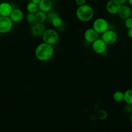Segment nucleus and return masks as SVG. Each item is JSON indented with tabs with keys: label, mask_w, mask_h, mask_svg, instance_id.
<instances>
[{
	"label": "nucleus",
	"mask_w": 132,
	"mask_h": 132,
	"mask_svg": "<svg viewBox=\"0 0 132 132\" xmlns=\"http://www.w3.org/2000/svg\"><path fill=\"white\" fill-rule=\"evenodd\" d=\"M53 46L44 42L40 43L35 49L36 57L40 61H47L50 60L54 55Z\"/></svg>",
	"instance_id": "obj_1"
},
{
	"label": "nucleus",
	"mask_w": 132,
	"mask_h": 132,
	"mask_svg": "<svg viewBox=\"0 0 132 132\" xmlns=\"http://www.w3.org/2000/svg\"><path fill=\"white\" fill-rule=\"evenodd\" d=\"M94 14L93 8L88 4L78 6L76 10V16L81 22H88L90 21Z\"/></svg>",
	"instance_id": "obj_2"
},
{
	"label": "nucleus",
	"mask_w": 132,
	"mask_h": 132,
	"mask_svg": "<svg viewBox=\"0 0 132 132\" xmlns=\"http://www.w3.org/2000/svg\"><path fill=\"white\" fill-rule=\"evenodd\" d=\"M43 42L52 46L56 44L59 39V35L58 31L52 28L46 29L42 36Z\"/></svg>",
	"instance_id": "obj_3"
},
{
	"label": "nucleus",
	"mask_w": 132,
	"mask_h": 132,
	"mask_svg": "<svg viewBox=\"0 0 132 132\" xmlns=\"http://www.w3.org/2000/svg\"><path fill=\"white\" fill-rule=\"evenodd\" d=\"M109 24L107 20L103 18H98L93 22L92 28L98 34H102L109 29Z\"/></svg>",
	"instance_id": "obj_4"
},
{
	"label": "nucleus",
	"mask_w": 132,
	"mask_h": 132,
	"mask_svg": "<svg viewBox=\"0 0 132 132\" xmlns=\"http://www.w3.org/2000/svg\"><path fill=\"white\" fill-rule=\"evenodd\" d=\"M101 39L107 45H112L117 42L118 36L114 30L109 29L102 34Z\"/></svg>",
	"instance_id": "obj_5"
},
{
	"label": "nucleus",
	"mask_w": 132,
	"mask_h": 132,
	"mask_svg": "<svg viewBox=\"0 0 132 132\" xmlns=\"http://www.w3.org/2000/svg\"><path fill=\"white\" fill-rule=\"evenodd\" d=\"M13 27V22L9 16H0V33L7 34L10 32Z\"/></svg>",
	"instance_id": "obj_6"
},
{
	"label": "nucleus",
	"mask_w": 132,
	"mask_h": 132,
	"mask_svg": "<svg viewBox=\"0 0 132 132\" xmlns=\"http://www.w3.org/2000/svg\"><path fill=\"white\" fill-rule=\"evenodd\" d=\"M92 48L95 53L103 55L107 51V45L101 38H97L92 43Z\"/></svg>",
	"instance_id": "obj_7"
},
{
	"label": "nucleus",
	"mask_w": 132,
	"mask_h": 132,
	"mask_svg": "<svg viewBox=\"0 0 132 132\" xmlns=\"http://www.w3.org/2000/svg\"><path fill=\"white\" fill-rule=\"evenodd\" d=\"M46 29V27L43 23L35 22L32 24L30 28V32L34 37H42Z\"/></svg>",
	"instance_id": "obj_8"
},
{
	"label": "nucleus",
	"mask_w": 132,
	"mask_h": 132,
	"mask_svg": "<svg viewBox=\"0 0 132 132\" xmlns=\"http://www.w3.org/2000/svg\"><path fill=\"white\" fill-rule=\"evenodd\" d=\"M121 5L116 0H109L106 5V11L110 14H118Z\"/></svg>",
	"instance_id": "obj_9"
},
{
	"label": "nucleus",
	"mask_w": 132,
	"mask_h": 132,
	"mask_svg": "<svg viewBox=\"0 0 132 132\" xmlns=\"http://www.w3.org/2000/svg\"><path fill=\"white\" fill-rule=\"evenodd\" d=\"M98 35L99 34L93 28H89L85 31L84 38L86 42L92 43L98 38Z\"/></svg>",
	"instance_id": "obj_10"
},
{
	"label": "nucleus",
	"mask_w": 132,
	"mask_h": 132,
	"mask_svg": "<svg viewBox=\"0 0 132 132\" xmlns=\"http://www.w3.org/2000/svg\"><path fill=\"white\" fill-rule=\"evenodd\" d=\"M13 8L12 5L7 2L0 3V16H9Z\"/></svg>",
	"instance_id": "obj_11"
},
{
	"label": "nucleus",
	"mask_w": 132,
	"mask_h": 132,
	"mask_svg": "<svg viewBox=\"0 0 132 132\" xmlns=\"http://www.w3.org/2000/svg\"><path fill=\"white\" fill-rule=\"evenodd\" d=\"M9 17L13 23H19L23 20L24 18V13L22 10L15 8L13 9Z\"/></svg>",
	"instance_id": "obj_12"
},
{
	"label": "nucleus",
	"mask_w": 132,
	"mask_h": 132,
	"mask_svg": "<svg viewBox=\"0 0 132 132\" xmlns=\"http://www.w3.org/2000/svg\"><path fill=\"white\" fill-rule=\"evenodd\" d=\"M131 8L126 5H121L118 14L119 16L123 20H125L131 16Z\"/></svg>",
	"instance_id": "obj_13"
},
{
	"label": "nucleus",
	"mask_w": 132,
	"mask_h": 132,
	"mask_svg": "<svg viewBox=\"0 0 132 132\" xmlns=\"http://www.w3.org/2000/svg\"><path fill=\"white\" fill-rule=\"evenodd\" d=\"M53 5L52 0H40L38 4L39 10L47 13L52 10Z\"/></svg>",
	"instance_id": "obj_14"
},
{
	"label": "nucleus",
	"mask_w": 132,
	"mask_h": 132,
	"mask_svg": "<svg viewBox=\"0 0 132 132\" xmlns=\"http://www.w3.org/2000/svg\"><path fill=\"white\" fill-rule=\"evenodd\" d=\"M35 15V21L38 23H44L47 21V13L41 10H38Z\"/></svg>",
	"instance_id": "obj_15"
},
{
	"label": "nucleus",
	"mask_w": 132,
	"mask_h": 132,
	"mask_svg": "<svg viewBox=\"0 0 132 132\" xmlns=\"http://www.w3.org/2000/svg\"><path fill=\"white\" fill-rule=\"evenodd\" d=\"M124 101L126 104H132V89H128L124 92Z\"/></svg>",
	"instance_id": "obj_16"
},
{
	"label": "nucleus",
	"mask_w": 132,
	"mask_h": 132,
	"mask_svg": "<svg viewBox=\"0 0 132 132\" xmlns=\"http://www.w3.org/2000/svg\"><path fill=\"white\" fill-rule=\"evenodd\" d=\"M26 10L29 13H35L39 10L38 5L32 2H30L27 4Z\"/></svg>",
	"instance_id": "obj_17"
},
{
	"label": "nucleus",
	"mask_w": 132,
	"mask_h": 132,
	"mask_svg": "<svg viewBox=\"0 0 132 132\" xmlns=\"http://www.w3.org/2000/svg\"><path fill=\"white\" fill-rule=\"evenodd\" d=\"M112 97L114 101L121 102L124 101V92L121 91H117L113 93Z\"/></svg>",
	"instance_id": "obj_18"
},
{
	"label": "nucleus",
	"mask_w": 132,
	"mask_h": 132,
	"mask_svg": "<svg viewBox=\"0 0 132 132\" xmlns=\"http://www.w3.org/2000/svg\"><path fill=\"white\" fill-rule=\"evenodd\" d=\"M51 24L53 25L54 27L58 29L62 26L63 21L61 18L59 16H58L54 18L51 22Z\"/></svg>",
	"instance_id": "obj_19"
},
{
	"label": "nucleus",
	"mask_w": 132,
	"mask_h": 132,
	"mask_svg": "<svg viewBox=\"0 0 132 132\" xmlns=\"http://www.w3.org/2000/svg\"><path fill=\"white\" fill-rule=\"evenodd\" d=\"M108 114L106 110L104 109H100L97 111V117L100 120H104L107 117Z\"/></svg>",
	"instance_id": "obj_20"
},
{
	"label": "nucleus",
	"mask_w": 132,
	"mask_h": 132,
	"mask_svg": "<svg viewBox=\"0 0 132 132\" xmlns=\"http://www.w3.org/2000/svg\"><path fill=\"white\" fill-rule=\"evenodd\" d=\"M46 13H47V21L50 23L54 18L59 16V14L57 12L53 11L52 10L47 12Z\"/></svg>",
	"instance_id": "obj_21"
},
{
	"label": "nucleus",
	"mask_w": 132,
	"mask_h": 132,
	"mask_svg": "<svg viewBox=\"0 0 132 132\" xmlns=\"http://www.w3.org/2000/svg\"><path fill=\"white\" fill-rule=\"evenodd\" d=\"M26 21L30 24H34L36 22L35 21V13H29L26 15Z\"/></svg>",
	"instance_id": "obj_22"
},
{
	"label": "nucleus",
	"mask_w": 132,
	"mask_h": 132,
	"mask_svg": "<svg viewBox=\"0 0 132 132\" xmlns=\"http://www.w3.org/2000/svg\"><path fill=\"white\" fill-rule=\"evenodd\" d=\"M125 26L127 29L132 28V17L130 16L125 20L124 21Z\"/></svg>",
	"instance_id": "obj_23"
},
{
	"label": "nucleus",
	"mask_w": 132,
	"mask_h": 132,
	"mask_svg": "<svg viewBox=\"0 0 132 132\" xmlns=\"http://www.w3.org/2000/svg\"><path fill=\"white\" fill-rule=\"evenodd\" d=\"M124 111L128 113H131L132 112V104H126L124 107Z\"/></svg>",
	"instance_id": "obj_24"
},
{
	"label": "nucleus",
	"mask_w": 132,
	"mask_h": 132,
	"mask_svg": "<svg viewBox=\"0 0 132 132\" xmlns=\"http://www.w3.org/2000/svg\"><path fill=\"white\" fill-rule=\"evenodd\" d=\"M74 1L76 5H77L78 6H80L86 4L87 0H74Z\"/></svg>",
	"instance_id": "obj_25"
},
{
	"label": "nucleus",
	"mask_w": 132,
	"mask_h": 132,
	"mask_svg": "<svg viewBox=\"0 0 132 132\" xmlns=\"http://www.w3.org/2000/svg\"><path fill=\"white\" fill-rule=\"evenodd\" d=\"M127 35L128 38H129L130 39H132V28L128 29Z\"/></svg>",
	"instance_id": "obj_26"
},
{
	"label": "nucleus",
	"mask_w": 132,
	"mask_h": 132,
	"mask_svg": "<svg viewBox=\"0 0 132 132\" xmlns=\"http://www.w3.org/2000/svg\"><path fill=\"white\" fill-rule=\"evenodd\" d=\"M121 5H125L126 3H127L128 0H116Z\"/></svg>",
	"instance_id": "obj_27"
},
{
	"label": "nucleus",
	"mask_w": 132,
	"mask_h": 132,
	"mask_svg": "<svg viewBox=\"0 0 132 132\" xmlns=\"http://www.w3.org/2000/svg\"><path fill=\"white\" fill-rule=\"evenodd\" d=\"M31 2H32V3H34L38 5V4H39V3L40 2V0H31Z\"/></svg>",
	"instance_id": "obj_28"
},
{
	"label": "nucleus",
	"mask_w": 132,
	"mask_h": 132,
	"mask_svg": "<svg viewBox=\"0 0 132 132\" xmlns=\"http://www.w3.org/2000/svg\"><path fill=\"white\" fill-rule=\"evenodd\" d=\"M127 2L128 3V4H129L131 6H132V0H128V1H127Z\"/></svg>",
	"instance_id": "obj_29"
},
{
	"label": "nucleus",
	"mask_w": 132,
	"mask_h": 132,
	"mask_svg": "<svg viewBox=\"0 0 132 132\" xmlns=\"http://www.w3.org/2000/svg\"><path fill=\"white\" fill-rule=\"evenodd\" d=\"M130 119V122L132 124V112L130 114V119Z\"/></svg>",
	"instance_id": "obj_30"
},
{
	"label": "nucleus",
	"mask_w": 132,
	"mask_h": 132,
	"mask_svg": "<svg viewBox=\"0 0 132 132\" xmlns=\"http://www.w3.org/2000/svg\"><path fill=\"white\" fill-rule=\"evenodd\" d=\"M131 16L132 17V8H131Z\"/></svg>",
	"instance_id": "obj_31"
},
{
	"label": "nucleus",
	"mask_w": 132,
	"mask_h": 132,
	"mask_svg": "<svg viewBox=\"0 0 132 132\" xmlns=\"http://www.w3.org/2000/svg\"><path fill=\"white\" fill-rule=\"evenodd\" d=\"M1 33H0V36H1Z\"/></svg>",
	"instance_id": "obj_32"
}]
</instances>
